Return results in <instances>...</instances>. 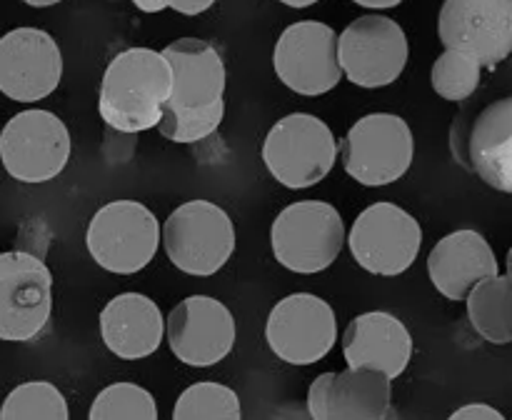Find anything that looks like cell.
Returning a JSON list of instances; mask_svg holds the SVG:
<instances>
[{
  "label": "cell",
  "instance_id": "cell-12",
  "mask_svg": "<svg viewBox=\"0 0 512 420\" xmlns=\"http://www.w3.org/2000/svg\"><path fill=\"white\" fill-rule=\"evenodd\" d=\"M338 53L350 83L385 88L403 75L410 53L408 35L385 15H363L340 33Z\"/></svg>",
  "mask_w": 512,
  "mask_h": 420
},
{
  "label": "cell",
  "instance_id": "cell-6",
  "mask_svg": "<svg viewBox=\"0 0 512 420\" xmlns=\"http://www.w3.org/2000/svg\"><path fill=\"white\" fill-rule=\"evenodd\" d=\"M453 158L485 185L512 195V95L455 118L450 130Z\"/></svg>",
  "mask_w": 512,
  "mask_h": 420
},
{
  "label": "cell",
  "instance_id": "cell-7",
  "mask_svg": "<svg viewBox=\"0 0 512 420\" xmlns=\"http://www.w3.org/2000/svg\"><path fill=\"white\" fill-rule=\"evenodd\" d=\"M340 155L350 178L368 188H383L413 165V130L400 115L370 113L348 130Z\"/></svg>",
  "mask_w": 512,
  "mask_h": 420
},
{
  "label": "cell",
  "instance_id": "cell-14",
  "mask_svg": "<svg viewBox=\"0 0 512 420\" xmlns=\"http://www.w3.org/2000/svg\"><path fill=\"white\" fill-rule=\"evenodd\" d=\"M438 35L445 48L465 50L495 70L512 53V0H445Z\"/></svg>",
  "mask_w": 512,
  "mask_h": 420
},
{
  "label": "cell",
  "instance_id": "cell-34",
  "mask_svg": "<svg viewBox=\"0 0 512 420\" xmlns=\"http://www.w3.org/2000/svg\"><path fill=\"white\" fill-rule=\"evenodd\" d=\"M278 3H285L288 8H310V5H315L318 0H278Z\"/></svg>",
  "mask_w": 512,
  "mask_h": 420
},
{
  "label": "cell",
  "instance_id": "cell-28",
  "mask_svg": "<svg viewBox=\"0 0 512 420\" xmlns=\"http://www.w3.org/2000/svg\"><path fill=\"white\" fill-rule=\"evenodd\" d=\"M335 373H323L313 380L308 390V413L315 420H328V395Z\"/></svg>",
  "mask_w": 512,
  "mask_h": 420
},
{
  "label": "cell",
  "instance_id": "cell-35",
  "mask_svg": "<svg viewBox=\"0 0 512 420\" xmlns=\"http://www.w3.org/2000/svg\"><path fill=\"white\" fill-rule=\"evenodd\" d=\"M23 3H28L30 8H50V5L63 3V0H23Z\"/></svg>",
  "mask_w": 512,
  "mask_h": 420
},
{
  "label": "cell",
  "instance_id": "cell-23",
  "mask_svg": "<svg viewBox=\"0 0 512 420\" xmlns=\"http://www.w3.org/2000/svg\"><path fill=\"white\" fill-rule=\"evenodd\" d=\"M3 420H68V400L48 380H30L10 390L0 408Z\"/></svg>",
  "mask_w": 512,
  "mask_h": 420
},
{
  "label": "cell",
  "instance_id": "cell-25",
  "mask_svg": "<svg viewBox=\"0 0 512 420\" xmlns=\"http://www.w3.org/2000/svg\"><path fill=\"white\" fill-rule=\"evenodd\" d=\"M240 415L238 393L213 380L190 385L173 408L175 420H238Z\"/></svg>",
  "mask_w": 512,
  "mask_h": 420
},
{
  "label": "cell",
  "instance_id": "cell-8",
  "mask_svg": "<svg viewBox=\"0 0 512 420\" xmlns=\"http://www.w3.org/2000/svg\"><path fill=\"white\" fill-rule=\"evenodd\" d=\"M68 125L50 110H23L0 130V160L18 183H48L70 160Z\"/></svg>",
  "mask_w": 512,
  "mask_h": 420
},
{
  "label": "cell",
  "instance_id": "cell-24",
  "mask_svg": "<svg viewBox=\"0 0 512 420\" xmlns=\"http://www.w3.org/2000/svg\"><path fill=\"white\" fill-rule=\"evenodd\" d=\"M480 78H483L480 60L455 48H445L430 73L433 90L450 103H465L468 98H473L480 88Z\"/></svg>",
  "mask_w": 512,
  "mask_h": 420
},
{
  "label": "cell",
  "instance_id": "cell-33",
  "mask_svg": "<svg viewBox=\"0 0 512 420\" xmlns=\"http://www.w3.org/2000/svg\"><path fill=\"white\" fill-rule=\"evenodd\" d=\"M353 3H358L360 8L385 10V8H395V5H400V3H403V0H353Z\"/></svg>",
  "mask_w": 512,
  "mask_h": 420
},
{
  "label": "cell",
  "instance_id": "cell-17",
  "mask_svg": "<svg viewBox=\"0 0 512 420\" xmlns=\"http://www.w3.org/2000/svg\"><path fill=\"white\" fill-rule=\"evenodd\" d=\"M498 273V258L478 230H455L438 240L428 255V275L435 290L455 303L468 298L480 280Z\"/></svg>",
  "mask_w": 512,
  "mask_h": 420
},
{
  "label": "cell",
  "instance_id": "cell-21",
  "mask_svg": "<svg viewBox=\"0 0 512 420\" xmlns=\"http://www.w3.org/2000/svg\"><path fill=\"white\" fill-rule=\"evenodd\" d=\"M390 375L375 368H355L335 373L328 395V420H383L393 405Z\"/></svg>",
  "mask_w": 512,
  "mask_h": 420
},
{
  "label": "cell",
  "instance_id": "cell-1",
  "mask_svg": "<svg viewBox=\"0 0 512 420\" xmlns=\"http://www.w3.org/2000/svg\"><path fill=\"white\" fill-rule=\"evenodd\" d=\"M173 95V65L163 50L128 48L108 63L100 83V118L118 133H143L163 118Z\"/></svg>",
  "mask_w": 512,
  "mask_h": 420
},
{
  "label": "cell",
  "instance_id": "cell-22",
  "mask_svg": "<svg viewBox=\"0 0 512 420\" xmlns=\"http://www.w3.org/2000/svg\"><path fill=\"white\" fill-rule=\"evenodd\" d=\"M468 303L470 325L480 338L493 345L512 343V325L508 318V303H505V275H490L483 278L470 295Z\"/></svg>",
  "mask_w": 512,
  "mask_h": 420
},
{
  "label": "cell",
  "instance_id": "cell-30",
  "mask_svg": "<svg viewBox=\"0 0 512 420\" xmlns=\"http://www.w3.org/2000/svg\"><path fill=\"white\" fill-rule=\"evenodd\" d=\"M168 8L178 10L180 15H200L208 8H213L215 0H165Z\"/></svg>",
  "mask_w": 512,
  "mask_h": 420
},
{
  "label": "cell",
  "instance_id": "cell-10",
  "mask_svg": "<svg viewBox=\"0 0 512 420\" xmlns=\"http://www.w3.org/2000/svg\"><path fill=\"white\" fill-rule=\"evenodd\" d=\"M348 245L360 268L383 278H395L418 260L423 228L408 210L383 200L355 218Z\"/></svg>",
  "mask_w": 512,
  "mask_h": 420
},
{
  "label": "cell",
  "instance_id": "cell-20",
  "mask_svg": "<svg viewBox=\"0 0 512 420\" xmlns=\"http://www.w3.org/2000/svg\"><path fill=\"white\" fill-rule=\"evenodd\" d=\"M173 65V95L178 108H205L225 93V63L218 50L198 38H180L163 50Z\"/></svg>",
  "mask_w": 512,
  "mask_h": 420
},
{
  "label": "cell",
  "instance_id": "cell-32",
  "mask_svg": "<svg viewBox=\"0 0 512 420\" xmlns=\"http://www.w3.org/2000/svg\"><path fill=\"white\" fill-rule=\"evenodd\" d=\"M133 5L138 10H143V13H160V10L168 8L165 0H133Z\"/></svg>",
  "mask_w": 512,
  "mask_h": 420
},
{
  "label": "cell",
  "instance_id": "cell-26",
  "mask_svg": "<svg viewBox=\"0 0 512 420\" xmlns=\"http://www.w3.org/2000/svg\"><path fill=\"white\" fill-rule=\"evenodd\" d=\"M225 118V100L205 108H178L168 100L163 108L158 130L170 143H200L220 128Z\"/></svg>",
  "mask_w": 512,
  "mask_h": 420
},
{
  "label": "cell",
  "instance_id": "cell-19",
  "mask_svg": "<svg viewBox=\"0 0 512 420\" xmlns=\"http://www.w3.org/2000/svg\"><path fill=\"white\" fill-rule=\"evenodd\" d=\"M165 320L158 303L143 293H120L100 313L105 348L123 360L153 355L163 343Z\"/></svg>",
  "mask_w": 512,
  "mask_h": 420
},
{
  "label": "cell",
  "instance_id": "cell-13",
  "mask_svg": "<svg viewBox=\"0 0 512 420\" xmlns=\"http://www.w3.org/2000/svg\"><path fill=\"white\" fill-rule=\"evenodd\" d=\"M265 340L283 363H318L338 343L335 310L313 293L288 295L270 310Z\"/></svg>",
  "mask_w": 512,
  "mask_h": 420
},
{
  "label": "cell",
  "instance_id": "cell-9",
  "mask_svg": "<svg viewBox=\"0 0 512 420\" xmlns=\"http://www.w3.org/2000/svg\"><path fill=\"white\" fill-rule=\"evenodd\" d=\"M53 313V275L25 250L0 253V340L28 343L38 338Z\"/></svg>",
  "mask_w": 512,
  "mask_h": 420
},
{
  "label": "cell",
  "instance_id": "cell-3",
  "mask_svg": "<svg viewBox=\"0 0 512 420\" xmlns=\"http://www.w3.org/2000/svg\"><path fill=\"white\" fill-rule=\"evenodd\" d=\"M338 140L328 123L310 113H290L268 130L263 163L280 185L290 190L313 188L333 170Z\"/></svg>",
  "mask_w": 512,
  "mask_h": 420
},
{
  "label": "cell",
  "instance_id": "cell-15",
  "mask_svg": "<svg viewBox=\"0 0 512 420\" xmlns=\"http://www.w3.org/2000/svg\"><path fill=\"white\" fill-rule=\"evenodd\" d=\"M63 78V53L50 33L15 28L0 38V93L15 103L48 98Z\"/></svg>",
  "mask_w": 512,
  "mask_h": 420
},
{
  "label": "cell",
  "instance_id": "cell-11",
  "mask_svg": "<svg viewBox=\"0 0 512 420\" xmlns=\"http://www.w3.org/2000/svg\"><path fill=\"white\" fill-rule=\"evenodd\" d=\"M338 33L318 20H300L280 33L273 68L280 83L298 95H325L343 80Z\"/></svg>",
  "mask_w": 512,
  "mask_h": 420
},
{
  "label": "cell",
  "instance_id": "cell-2",
  "mask_svg": "<svg viewBox=\"0 0 512 420\" xmlns=\"http://www.w3.org/2000/svg\"><path fill=\"white\" fill-rule=\"evenodd\" d=\"M270 245L283 268L300 275L323 273L345 245L343 218L323 200H298L273 220Z\"/></svg>",
  "mask_w": 512,
  "mask_h": 420
},
{
  "label": "cell",
  "instance_id": "cell-16",
  "mask_svg": "<svg viewBox=\"0 0 512 420\" xmlns=\"http://www.w3.org/2000/svg\"><path fill=\"white\" fill-rule=\"evenodd\" d=\"M165 328L173 355L190 368H210L228 358L238 335L233 313L210 295H190L175 305Z\"/></svg>",
  "mask_w": 512,
  "mask_h": 420
},
{
  "label": "cell",
  "instance_id": "cell-31",
  "mask_svg": "<svg viewBox=\"0 0 512 420\" xmlns=\"http://www.w3.org/2000/svg\"><path fill=\"white\" fill-rule=\"evenodd\" d=\"M505 303H508V318L512 325V248L508 250V258H505Z\"/></svg>",
  "mask_w": 512,
  "mask_h": 420
},
{
  "label": "cell",
  "instance_id": "cell-5",
  "mask_svg": "<svg viewBox=\"0 0 512 420\" xmlns=\"http://www.w3.org/2000/svg\"><path fill=\"white\" fill-rule=\"evenodd\" d=\"M163 248L175 268L208 278L233 255L235 225L218 203L188 200L163 223Z\"/></svg>",
  "mask_w": 512,
  "mask_h": 420
},
{
  "label": "cell",
  "instance_id": "cell-27",
  "mask_svg": "<svg viewBox=\"0 0 512 420\" xmlns=\"http://www.w3.org/2000/svg\"><path fill=\"white\" fill-rule=\"evenodd\" d=\"M90 420H155L158 405L145 388L135 383H113L95 395Z\"/></svg>",
  "mask_w": 512,
  "mask_h": 420
},
{
  "label": "cell",
  "instance_id": "cell-29",
  "mask_svg": "<svg viewBox=\"0 0 512 420\" xmlns=\"http://www.w3.org/2000/svg\"><path fill=\"white\" fill-rule=\"evenodd\" d=\"M453 420H503L505 415L488 403H468L450 415Z\"/></svg>",
  "mask_w": 512,
  "mask_h": 420
},
{
  "label": "cell",
  "instance_id": "cell-4",
  "mask_svg": "<svg viewBox=\"0 0 512 420\" xmlns=\"http://www.w3.org/2000/svg\"><path fill=\"white\" fill-rule=\"evenodd\" d=\"M158 218L138 200L105 203L90 218L85 245L95 263L108 273L133 275L148 268L160 245Z\"/></svg>",
  "mask_w": 512,
  "mask_h": 420
},
{
  "label": "cell",
  "instance_id": "cell-18",
  "mask_svg": "<svg viewBox=\"0 0 512 420\" xmlns=\"http://www.w3.org/2000/svg\"><path fill=\"white\" fill-rule=\"evenodd\" d=\"M343 355L355 368H375L398 378L413 358V335L395 315L370 310L348 323L343 333Z\"/></svg>",
  "mask_w": 512,
  "mask_h": 420
}]
</instances>
